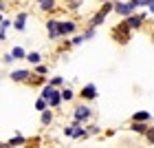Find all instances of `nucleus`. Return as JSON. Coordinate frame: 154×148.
<instances>
[{
	"label": "nucleus",
	"mask_w": 154,
	"mask_h": 148,
	"mask_svg": "<svg viewBox=\"0 0 154 148\" xmlns=\"http://www.w3.org/2000/svg\"><path fill=\"white\" fill-rule=\"evenodd\" d=\"M143 137H145V142H150V144H154V128H152V126H148V130L143 133Z\"/></svg>",
	"instance_id": "obj_27"
},
{
	"label": "nucleus",
	"mask_w": 154,
	"mask_h": 148,
	"mask_svg": "<svg viewBox=\"0 0 154 148\" xmlns=\"http://www.w3.org/2000/svg\"><path fill=\"white\" fill-rule=\"evenodd\" d=\"M145 20H148V13H134L132 11L130 16H125V24H128L132 31H139V29H143Z\"/></svg>",
	"instance_id": "obj_4"
},
{
	"label": "nucleus",
	"mask_w": 154,
	"mask_h": 148,
	"mask_svg": "<svg viewBox=\"0 0 154 148\" xmlns=\"http://www.w3.org/2000/svg\"><path fill=\"white\" fill-rule=\"evenodd\" d=\"M0 84H2V75H0Z\"/></svg>",
	"instance_id": "obj_35"
},
{
	"label": "nucleus",
	"mask_w": 154,
	"mask_h": 148,
	"mask_svg": "<svg viewBox=\"0 0 154 148\" xmlns=\"http://www.w3.org/2000/svg\"><path fill=\"white\" fill-rule=\"evenodd\" d=\"M77 95H79L84 102H93V100H97V95H99V93H97V84H93V82H90V84H84Z\"/></svg>",
	"instance_id": "obj_6"
},
{
	"label": "nucleus",
	"mask_w": 154,
	"mask_h": 148,
	"mask_svg": "<svg viewBox=\"0 0 154 148\" xmlns=\"http://www.w3.org/2000/svg\"><path fill=\"white\" fill-rule=\"evenodd\" d=\"M46 33H48V40H60V18H48L46 20Z\"/></svg>",
	"instance_id": "obj_7"
},
{
	"label": "nucleus",
	"mask_w": 154,
	"mask_h": 148,
	"mask_svg": "<svg viewBox=\"0 0 154 148\" xmlns=\"http://www.w3.org/2000/svg\"><path fill=\"white\" fill-rule=\"evenodd\" d=\"M84 126H86V133H88V137H93V135H99V133H101V128H99V126H97V124H84Z\"/></svg>",
	"instance_id": "obj_23"
},
{
	"label": "nucleus",
	"mask_w": 154,
	"mask_h": 148,
	"mask_svg": "<svg viewBox=\"0 0 154 148\" xmlns=\"http://www.w3.org/2000/svg\"><path fill=\"white\" fill-rule=\"evenodd\" d=\"M53 119H55L53 108H44V111H40V124H42V126H51V124H53Z\"/></svg>",
	"instance_id": "obj_14"
},
{
	"label": "nucleus",
	"mask_w": 154,
	"mask_h": 148,
	"mask_svg": "<svg viewBox=\"0 0 154 148\" xmlns=\"http://www.w3.org/2000/svg\"><path fill=\"white\" fill-rule=\"evenodd\" d=\"M7 9V2H5V0H0V11H5Z\"/></svg>",
	"instance_id": "obj_32"
},
{
	"label": "nucleus",
	"mask_w": 154,
	"mask_h": 148,
	"mask_svg": "<svg viewBox=\"0 0 154 148\" xmlns=\"http://www.w3.org/2000/svg\"><path fill=\"white\" fill-rule=\"evenodd\" d=\"M48 84H53V86H64V84H66V80H64V77H62V75H53L51 77V80H48Z\"/></svg>",
	"instance_id": "obj_25"
},
{
	"label": "nucleus",
	"mask_w": 154,
	"mask_h": 148,
	"mask_svg": "<svg viewBox=\"0 0 154 148\" xmlns=\"http://www.w3.org/2000/svg\"><path fill=\"white\" fill-rule=\"evenodd\" d=\"M71 42H73V47H79V44H84L86 40H84L82 33H73V36H71Z\"/></svg>",
	"instance_id": "obj_26"
},
{
	"label": "nucleus",
	"mask_w": 154,
	"mask_h": 148,
	"mask_svg": "<svg viewBox=\"0 0 154 148\" xmlns=\"http://www.w3.org/2000/svg\"><path fill=\"white\" fill-rule=\"evenodd\" d=\"M24 60H26V62H29V64L33 66V64H38V62H42V60H44V55H42L40 51H26Z\"/></svg>",
	"instance_id": "obj_17"
},
{
	"label": "nucleus",
	"mask_w": 154,
	"mask_h": 148,
	"mask_svg": "<svg viewBox=\"0 0 154 148\" xmlns=\"http://www.w3.org/2000/svg\"><path fill=\"white\" fill-rule=\"evenodd\" d=\"M132 119H134V122H152V115L148 111H137L134 115H132Z\"/></svg>",
	"instance_id": "obj_19"
},
{
	"label": "nucleus",
	"mask_w": 154,
	"mask_h": 148,
	"mask_svg": "<svg viewBox=\"0 0 154 148\" xmlns=\"http://www.w3.org/2000/svg\"><path fill=\"white\" fill-rule=\"evenodd\" d=\"M152 40H154V31H152Z\"/></svg>",
	"instance_id": "obj_36"
},
{
	"label": "nucleus",
	"mask_w": 154,
	"mask_h": 148,
	"mask_svg": "<svg viewBox=\"0 0 154 148\" xmlns=\"http://www.w3.org/2000/svg\"><path fill=\"white\" fill-rule=\"evenodd\" d=\"M9 53L13 55V60L18 62V60H24V55H26V49H24V47H13Z\"/></svg>",
	"instance_id": "obj_20"
},
{
	"label": "nucleus",
	"mask_w": 154,
	"mask_h": 148,
	"mask_svg": "<svg viewBox=\"0 0 154 148\" xmlns=\"http://www.w3.org/2000/svg\"><path fill=\"white\" fill-rule=\"evenodd\" d=\"M73 33H77V22L73 18L60 20V38H71Z\"/></svg>",
	"instance_id": "obj_5"
},
{
	"label": "nucleus",
	"mask_w": 154,
	"mask_h": 148,
	"mask_svg": "<svg viewBox=\"0 0 154 148\" xmlns=\"http://www.w3.org/2000/svg\"><path fill=\"white\" fill-rule=\"evenodd\" d=\"M31 77V69H13L9 73V80L16 84H26V80Z\"/></svg>",
	"instance_id": "obj_8"
},
{
	"label": "nucleus",
	"mask_w": 154,
	"mask_h": 148,
	"mask_svg": "<svg viewBox=\"0 0 154 148\" xmlns=\"http://www.w3.org/2000/svg\"><path fill=\"white\" fill-rule=\"evenodd\" d=\"M35 108H38V111H44V108H48V104H46V100H44V97H38V100H35Z\"/></svg>",
	"instance_id": "obj_28"
},
{
	"label": "nucleus",
	"mask_w": 154,
	"mask_h": 148,
	"mask_svg": "<svg viewBox=\"0 0 154 148\" xmlns=\"http://www.w3.org/2000/svg\"><path fill=\"white\" fill-rule=\"evenodd\" d=\"M106 18H108V16H106V13H103V11L99 9L97 13H93V16L88 18V22H86V24H90V27H101L103 22H106Z\"/></svg>",
	"instance_id": "obj_13"
},
{
	"label": "nucleus",
	"mask_w": 154,
	"mask_h": 148,
	"mask_svg": "<svg viewBox=\"0 0 154 148\" xmlns=\"http://www.w3.org/2000/svg\"><path fill=\"white\" fill-rule=\"evenodd\" d=\"M97 2H106V0H97Z\"/></svg>",
	"instance_id": "obj_34"
},
{
	"label": "nucleus",
	"mask_w": 154,
	"mask_h": 148,
	"mask_svg": "<svg viewBox=\"0 0 154 148\" xmlns=\"http://www.w3.org/2000/svg\"><path fill=\"white\" fill-rule=\"evenodd\" d=\"M26 20H29V11H18V16L13 18V24H11V29H16V31H26Z\"/></svg>",
	"instance_id": "obj_9"
},
{
	"label": "nucleus",
	"mask_w": 154,
	"mask_h": 148,
	"mask_svg": "<svg viewBox=\"0 0 154 148\" xmlns=\"http://www.w3.org/2000/svg\"><path fill=\"white\" fill-rule=\"evenodd\" d=\"M62 2H64V5H66L71 11H77V9L82 7V2H84V0H62Z\"/></svg>",
	"instance_id": "obj_24"
},
{
	"label": "nucleus",
	"mask_w": 154,
	"mask_h": 148,
	"mask_svg": "<svg viewBox=\"0 0 154 148\" xmlns=\"http://www.w3.org/2000/svg\"><path fill=\"white\" fill-rule=\"evenodd\" d=\"M40 97H44L46 104H48V108H53V111H57L62 104H64V102H62V95H60V88L53 86V84H48V80H46V84L40 86Z\"/></svg>",
	"instance_id": "obj_1"
},
{
	"label": "nucleus",
	"mask_w": 154,
	"mask_h": 148,
	"mask_svg": "<svg viewBox=\"0 0 154 148\" xmlns=\"http://www.w3.org/2000/svg\"><path fill=\"white\" fill-rule=\"evenodd\" d=\"M64 137H73V126H64Z\"/></svg>",
	"instance_id": "obj_31"
},
{
	"label": "nucleus",
	"mask_w": 154,
	"mask_h": 148,
	"mask_svg": "<svg viewBox=\"0 0 154 148\" xmlns=\"http://www.w3.org/2000/svg\"><path fill=\"white\" fill-rule=\"evenodd\" d=\"M148 126H150V122H134V119H132V124H130V130L143 137V133L148 130Z\"/></svg>",
	"instance_id": "obj_15"
},
{
	"label": "nucleus",
	"mask_w": 154,
	"mask_h": 148,
	"mask_svg": "<svg viewBox=\"0 0 154 148\" xmlns=\"http://www.w3.org/2000/svg\"><path fill=\"white\" fill-rule=\"evenodd\" d=\"M33 73H38V75H48V66L44 64V62H38V64H33Z\"/></svg>",
	"instance_id": "obj_22"
},
{
	"label": "nucleus",
	"mask_w": 154,
	"mask_h": 148,
	"mask_svg": "<svg viewBox=\"0 0 154 148\" xmlns=\"http://www.w3.org/2000/svg\"><path fill=\"white\" fill-rule=\"evenodd\" d=\"M84 40H93L95 36H97V27H90V24H86V29H84Z\"/></svg>",
	"instance_id": "obj_21"
},
{
	"label": "nucleus",
	"mask_w": 154,
	"mask_h": 148,
	"mask_svg": "<svg viewBox=\"0 0 154 148\" xmlns=\"http://www.w3.org/2000/svg\"><path fill=\"white\" fill-rule=\"evenodd\" d=\"M90 117H93V108H90L88 104H77L73 108V119L75 122L86 124V122H90Z\"/></svg>",
	"instance_id": "obj_3"
},
{
	"label": "nucleus",
	"mask_w": 154,
	"mask_h": 148,
	"mask_svg": "<svg viewBox=\"0 0 154 148\" xmlns=\"http://www.w3.org/2000/svg\"><path fill=\"white\" fill-rule=\"evenodd\" d=\"M24 144H29V139H26L24 135H20V133H16L13 137L7 139V146H24Z\"/></svg>",
	"instance_id": "obj_16"
},
{
	"label": "nucleus",
	"mask_w": 154,
	"mask_h": 148,
	"mask_svg": "<svg viewBox=\"0 0 154 148\" xmlns=\"http://www.w3.org/2000/svg\"><path fill=\"white\" fill-rule=\"evenodd\" d=\"M35 2L40 5L42 13H53L55 9H57V0H35Z\"/></svg>",
	"instance_id": "obj_12"
},
{
	"label": "nucleus",
	"mask_w": 154,
	"mask_h": 148,
	"mask_svg": "<svg viewBox=\"0 0 154 148\" xmlns=\"http://www.w3.org/2000/svg\"><path fill=\"white\" fill-rule=\"evenodd\" d=\"M13 62H16V60H13L11 53H5V55H2V64H13Z\"/></svg>",
	"instance_id": "obj_29"
},
{
	"label": "nucleus",
	"mask_w": 154,
	"mask_h": 148,
	"mask_svg": "<svg viewBox=\"0 0 154 148\" xmlns=\"http://www.w3.org/2000/svg\"><path fill=\"white\" fill-rule=\"evenodd\" d=\"M112 36H115V40L119 42V44H128L130 38H132V29L125 24V20H123V22H119L112 29Z\"/></svg>",
	"instance_id": "obj_2"
},
{
	"label": "nucleus",
	"mask_w": 154,
	"mask_h": 148,
	"mask_svg": "<svg viewBox=\"0 0 154 148\" xmlns=\"http://www.w3.org/2000/svg\"><path fill=\"white\" fill-rule=\"evenodd\" d=\"M112 11L117 13V16H121V18H125V16H130L132 11V5L130 2H121V0H115V5H112Z\"/></svg>",
	"instance_id": "obj_10"
},
{
	"label": "nucleus",
	"mask_w": 154,
	"mask_h": 148,
	"mask_svg": "<svg viewBox=\"0 0 154 148\" xmlns=\"http://www.w3.org/2000/svg\"><path fill=\"white\" fill-rule=\"evenodd\" d=\"M71 49H73V42H71V40H64V42H62V51H71Z\"/></svg>",
	"instance_id": "obj_30"
},
{
	"label": "nucleus",
	"mask_w": 154,
	"mask_h": 148,
	"mask_svg": "<svg viewBox=\"0 0 154 148\" xmlns=\"http://www.w3.org/2000/svg\"><path fill=\"white\" fill-rule=\"evenodd\" d=\"M2 18H5V11H0V20H2Z\"/></svg>",
	"instance_id": "obj_33"
},
{
	"label": "nucleus",
	"mask_w": 154,
	"mask_h": 148,
	"mask_svg": "<svg viewBox=\"0 0 154 148\" xmlns=\"http://www.w3.org/2000/svg\"><path fill=\"white\" fill-rule=\"evenodd\" d=\"M60 95H62V102H73L77 97V91L68 84H64V86H60Z\"/></svg>",
	"instance_id": "obj_11"
},
{
	"label": "nucleus",
	"mask_w": 154,
	"mask_h": 148,
	"mask_svg": "<svg viewBox=\"0 0 154 148\" xmlns=\"http://www.w3.org/2000/svg\"><path fill=\"white\" fill-rule=\"evenodd\" d=\"M26 84L29 86H42V84H46V75H38V73L31 71V77L26 80Z\"/></svg>",
	"instance_id": "obj_18"
}]
</instances>
